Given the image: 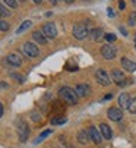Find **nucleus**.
<instances>
[{"mask_svg": "<svg viewBox=\"0 0 136 148\" xmlns=\"http://www.w3.org/2000/svg\"><path fill=\"white\" fill-rule=\"evenodd\" d=\"M19 2H25V0H19Z\"/></svg>", "mask_w": 136, "mask_h": 148, "instance_id": "obj_40", "label": "nucleus"}, {"mask_svg": "<svg viewBox=\"0 0 136 148\" xmlns=\"http://www.w3.org/2000/svg\"><path fill=\"white\" fill-rule=\"evenodd\" d=\"M101 54H103L104 59L113 60V59L116 57V54H117V50H116L114 46H111V44H104V46L101 47Z\"/></svg>", "mask_w": 136, "mask_h": 148, "instance_id": "obj_4", "label": "nucleus"}, {"mask_svg": "<svg viewBox=\"0 0 136 148\" xmlns=\"http://www.w3.org/2000/svg\"><path fill=\"white\" fill-rule=\"evenodd\" d=\"M100 134L104 139H111L113 136V132H111V128L107 125V123H101L100 125Z\"/></svg>", "mask_w": 136, "mask_h": 148, "instance_id": "obj_13", "label": "nucleus"}, {"mask_svg": "<svg viewBox=\"0 0 136 148\" xmlns=\"http://www.w3.org/2000/svg\"><path fill=\"white\" fill-rule=\"evenodd\" d=\"M122 66H123V69L127 71V72H135V71H136V63L132 62V60L127 59V57H123V59H122Z\"/></svg>", "mask_w": 136, "mask_h": 148, "instance_id": "obj_14", "label": "nucleus"}, {"mask_svg": "<svg viewBox=\"0 0 136 148\" xmlns=\"http://www.w3.org/2000/svg\"><path fill=\"white\" fill-rule=\"evenodd\" d=\"M16 131H18V136L21 142H27L28 136H29V128H28V123L25 120H19L16 125Z\"/></svg>", "mask_w": 136, "mask_h": 148, "instance_id": "obj_3", "label": "nucleus"}, {"mask_svg": "<svg viewBox=\"0 0 136 148\" xmlns=\"http://www.w3.org/2000/svg\"><path fill=\"white\" fill-rule=\"evenodd\" d=\"M119 8H120V9H122V10H123V9H124V8H126V3H124V2H123V0H120V2H119Z\"/></svg>", "mask_w": 136, "mask_h": 148, "instance_id": "obj_30", "label": "nucleus"}, {"mask_svg": "<svg viewBox=\"0 0 136 148\" xmlns=\"http://www.w3.org/2000/svg\"><path fill=\"white\" fill-rule=\"evenodd\" d=\"M89 134H88V131H79L78 132V142L79 144H82V145H85V144H88L89 142Z\"/></svg>", "mask_w": 136, "mask_h": 148, "instance_id": "obj_18", "label": "nucleus"}, {"mask_svg": "<svg viewBox=\"0 0 136 148\" xmlns=\"http://www.w3.org/2000/svg\"><path fill=\"white\" fill-rule=\"evenodd\" d=\"M107 10H108V12H107V13H108V16H116V13L113 12V9H111V8H108Z\"/></svg>", "mask_w": 136, "mask_h": 148, "instance_id": "obj_31", "label": "nucleus"}, {"mask_svg": "<svg viewBox=\"0 0 136 148\" xmlns=\"http://www.w3.org/2000/svg\"><path fill=\"white\" fill-rule=\"evenodd\" d=\"M3 116V106H2V103H0V117Z\"/></svg>", "mask_w": 136, "mask_h": 148, "instance_id": "obj_32", "label": "nucleus"}, {"mask_svg": "<svg viewBox=\"0 0 136 148\" xmlns=\"http://www.w3.org/2000/svg\"><path fill=\"white\" fill-rule=\"evenodd\" d=\"M9 10H6L3 6H0V18H2V16H9Z\"/></svg>", "mask_w": 136, "mask_h": 148, "instance_id": "obj_29", "label": "nucleus"}, {"mask_svg": "<svg viewBox=\"0 0 136 148\" xmlns=\"http://www.w3.org/2000/svg\"><path fill=\"white\" fill-rule=\"evenodd\" d=\"M111 79H113V82H114L116 85H119V87L126 85L124 72H122L120 69H113V72H111Z\"/></svg>", "mask_w": 136, "mask_h": 148, "instance_id": "obj_5", "label": "nucleus"}, {"mask_svg": "<svg viewBox=\"0 0 136 148\" xmlns=\"http://www.w3.org/2000/svg\"><path fill=\"white\" fill-rule=\"evenodd\" d=\"M88 134H89V138L92 139L95 144H101V141H103V136H101V134L98 132V129H97V128H94V126H89Z\"/></svg>", "mask_w": 136, "mask_h": 148, "instance_id": "obj_11", "label": "nucleus"}, {"mask_svg": "<svg viewBox=\"0 0 136 148\" xmlns=\"http://www.w3.org/2000/svg\"><path fill=\"white\" fill-rule=\"evenodd\" d=\"M8 29H9V24L0 19V31H8Z\"/></svg>", "mask_w": 136, "mask_h": 148, "instance_id": "obj_25", "label": "nucleus"}, {"mask_svg": "<svg viewBox=\"0 0 136 148\" xmlns=\"http://www.w3.org/2000/svg\"><path fill=\"white\" fill-rule=\"evenodd\" d=\"M24 53L28 56V57H37L40 54V50L38 47L34 44V43H29V41H27V43L24 44Z\"/></svg>", "mask_w": 136, "mask_h": 148, "instance_id": "obj_9", "label": "nucleus"}, {"mask_svg": "<svg viewBox=\"0 0 136 148\" xmlns=\"http://www.w3.org/2000/svg\"><path fill=\"white\" fill-rule=\"evenodd\" d=\"M89 38L94 41H100L103 38V29L101 28H92L89 29Z\"/></svg>", "mask_w": 136, "mask_h": 148, "instance_id": "obj_17", "label": "nucleus"}, {"mask_svg": "<svg viewBox=\"0 0 136 148\" xmlns=\"http://www.w3.org/2000/svg\"><path fill=\"white\" fill-rule=\"evenodd\" d=\"M3 2H5L9 8H12V9H15L16 5H18V3H16V0H3Z\"/></svg>", "mask_w": 136, "mask_h": 148, "instance_id": "obj_28", "label": "nucleus"}, {"mask_svg": "<svg viewBox=\"0 0 136 148\" xmlns=\"http://www.w3.org/2000/svg\"><path fill=\"white\" fill-rule=\"evenodd\" d=\"M32 38L37 41V43L38 44H45V43H47V38H45V35L42 34V31H40V29H37V31H34L32 32Z\"/></svg>", "mask_w": 136, "mask_h": 148, "instance_id": "obj_16", "label": "nucleus"}, {"mask_svg": "<svg viewBox=\"0 0 136 148\" xmlns=\"http://www.w3.org/2000/svg\"><path fill=\"white\" fill-rule=\"evenodd\" d=\"M135 47H136V40H135Z\"/></svg>", "mask_w": 136, "mask_h": 148, "instance_id": "obj_39", "label": "nucleus"}, {"mask_svg": "<svg viewBox=\"0 0 136 148\" xmlns=\"http://www.w3.org/2000/svg\"><path fill=\"white\" fill-rule=\"evenodd\" d=\"M111 97H113V95H111V94H108V95H105V97H104V100H110Z\"/></svg>", "mask_w": 136, "mask_h": 148, "instance_id": "obj_34", "label": "nucleus"}, {"mask_svg": "<svg viewBox=\"0 0 136 148\" xmlns=\"http://www.w3.org/2000/svg\"><path fill=\"white\" fill-rule=\"evenodd\" d=\"M50 2H51V3H53V5H56V3H57V2H59V0H50Z\"/></svg>", "mask_w": 136, "mask_h": 148, "instance_id": "obj_37", "label": "nucleus"}, {"mask_svg": "<svg viewBox=\"0 0 136 148\" xmlns=\"http://www.w3.org/2000/svg\"><path fill=\"white\" fill-rule=\"evenodd\" d=\"M42 34L45 35V38H56V37H57L56 25H54L53 22H47V24H44V27H42Z\"/></svg>", "mask_w": 136, "mask_h": 148, "instance_id": "obj_7", "label": "nucleus"}, {"mask_svg": "<svg viewBox=\"0 0 136 148\" xmlns=\"http://www.w3.org/2000/svg\"><path fill=\"white\" fill-rule=\"evenodd\" d=\"M130 100L132 98H130V95L127 92H122L120 97H119V106H120V109H127Z\"/></svg>", "mask_w": 136, "mask_h": 148, "instance_id": "obj_15", "label": "nucleus"}, {"mask_svg": "<svg viewBox=\"0 0 136 148\" xmlns=\"http://www.w3.org/2000/svg\"><path fill=\"white\" fill-rule=\"evenodd\" d=\"M127 24H129V27H135L136 25V12H132L130 13V16L127 19Z\"/></svg>", "mask_w": 136, "mask_h": 148, "instance_id": "obj_21", "label": "nucleus"}, {"mask_svg": "<svg viewBox=\"0 0 136 148\" xmlns=\"http://www.w3.org/2000/svg\"><path fill=\"white\" fill-rule=\"evenodd\" d=\"M107 116H108V119L113 120V122H120V120L123 119V112H122V109H119V107H110V109L107 110Z\"/></svg>", "mask_w": 136, "mask_h": 148, "instance_id": "obj_8", "label": "nucleus"}, {"mask_svg": "<svg viewBox=\"0 0 136 148\" xmlns=\"http://www.w3.org/2000/svg\"><path fill=\"white\" fill-rule=\"evenodd\" d=\"M6 60H8L9 65H12V66H15V68H19V66L22 65V59H21V56L16 54V53L9 54V56L6 57Z\"/></svg>", "mask_w": 136, "mask_h": 148, "instance_id": "obj_12", "label": "nucleus"}, {"mask_svg": "<svg viewBox=\"0 0 136 148\" xmlns=\"http://www.w3.org/2000/svg\"><path fill=\"white\" fill-rule=\"evenodd\" d=\"M50 134H51V131H50V129H47V131H44V132H42V134H41V135H40V136L37 138V141H35V142H40V141H42L44 138H47V136H49Z\"/></svg>", "mask_w": 136, "mask_h": 148, "instance_id": "obj_24", "label": "nucleus"}, {"mask_svg": "<svg viewBox=\"0 0 136 148\" xmlns=\"http://www.w3.org/2000/svg\"><path fill=\"white\" fill-rule=\"evenodd\" d=\"M75 91H76L78 97H82L83 98V97H88L91 94V87L88 85V84H79V85H76Z\"/></svg>", "mask_w": 136, "mask_h": 148, "instance_id": "obj_10", "label": "nucleus"}, {"mask_svg": "<svg viewBox=\"0 0 136 148\" xmlns=\"http://www.w3.org/2000/svg\"><path fill=\"white\" fill-rule=\"evenodd\" d=\"M59 95H60V98L63 100V101H66L67 104H72V106H75V104H78V94H76V91L75 90H72L70 87H62L60 90H59Z\"/></svg>", "mask_w": 136, "mask_h": 148, "instance_id": "obj_1", "label": "nucleus"}, {"mask_svg": "<svg viewBox=\"0 0 136 148\" xmlns=\"http://www.w3.org/2000/svg\"><path fill=\"white\" fill-rule=\"evenodd\" d=\"M66 122H67L66 117H53L51 119V125H63Z\"/></svg>", "mask_w": 136, "mask_h": 148, "instance_id": "obj_22", "label": "nucleus"}, {"mask_svg": "<svg viewBox=\"0 0 136 148\" xmlns=\"http://www.w3.org/2000/svg\"><path fill=\"white\" fill-rule=\"evenodd\" d=\"M132 3H133V6H136V0H132Z\"/></svg>", "mask_w": 136, "mask_h": 148, "instance_id": "obj_38", "label": "nucleus"}, {"mask_svg": "<svg viewBox=\"0 0 136 148\" xmlns=\"http://www.w3.org/2000/svg\"><path fill=\"white\" fill-rule=\"evenodd\" d=\"M32 2H34V3H37V5H40V3H41V0H32Z\"/></svg>", "mask_w": 136, "mask_h": 148, "instance_id": "obj_35", "label": "nucleus"}, {"mask_svg": "<svg viewBox=\"0 0 136 148\" xmlns=\"http://www.w3.org/2000/svg\"><path fill=\"white\" fill-rule=\"evenodd\" d=\"M72 34L76 40H83L89 35V28H88V24L86 22H79L73 27L72 29Z\"/></svg>", "mask_w": 136, "mask_h": 148, "instance_id": "obj_2", "label": "nucleus"}, {"mask_svg": "<svg viewBox=\"0 0 136 148\" xmlns=\"http://www.w3.org/2000/svg\"><path fill=\"white\" fill-rule=\"evenodd\" d=\"M31 117H32V120H34V122H38V120L41 119V114H40L37 110H34V112L31 113Z\"/></svg>", "mask_w": 136, "mask_h": 148, "instance_id": "obj_27", "label": "nucleus"}, {"mask_svg": "<svg viewBox=\"0 0 136 148\" xmlns=\"http://www.w3.org/2000/svg\"><path fill=\"white\" fill-rule=\"evenodd\" d=\"M64 2H66V3H73L75 0H64Z\"/></svg>", "mask_w": 136, "mask_h": 148, "instance_id": "obj_36", "label": "nucleus"}, {"mask_svg": "<svg viewBox=\"0 0 136 148\" xmlns=\"http://www.w3.org/2000/svg\"><path fill=\"white\" fill-rule=\"evenodd\" d=\"M127 110H129L130 113L136 114V98H132V100H130V103H129V107H127Z\"/></svg>", "mask_w": 136, "mask_h": 148, "instance_id": "obj_20", "label": "nucleus"}, {"mask_svg": "<svg viewBox=\"0 0 136 148\" xmlns=\"http://www.w3.org/2000/svg\"><path fill=\"white\" fill-rule=\"evenodd\" d=\"M95 79H97V82L100 84V85H103V87H108L110 84H111V81H110V78H108V75H107V72L104 69H98L95 72Z\"/></svg>", "mask_w": 136, "mask_h": 148, "instance_id": "obj_6", "label": "nucleus"}, {"mask_svg": "<svg viewBox=\"0 0 136 148\" xmlns=\"http://www.w3.org/2000/svg\"><path fill=\"white\" fill-rule=\"evenodd\" d=\"M120 31L123 32V35H127V31H126V29H124L123 27H120Z\"/></svg>", "mask_w": 136, "mask_h": 148, "instance_id": "obj_33", "label": "nucleus"}, {"mask_svg": "<svg viewBox=\"0 0 136 148\" xmlns=\"http://www.w3.org/2000/svg\"><path fill=\"white\" fill-rule=\"evenodd\" d=\"M104 38L108 41V43H114V41L117 40L116 34H111V32H110V34H105V35H104Z\"/></svg>", "mask_w": 136, "mask_h": 148, "instance_id": "obj_23", "label": "nucleus"}, {"mask_svg": "<svg viewBox=\"0 0 136 148\" xmlns=\"http://www.w3.org/2000/svg\"><path fill=\"white\" fill-rule=\"evenodd\" d=\"M31 25H32V22L31 21H24L19 27H18V29H16V34H22L24 31H27L28 28H31Z\"/></svg>", "mask_w": 136, "mask_h": 148, "instance_id": "obj_19", "label": "nucleus"}, {"mask_svg": "<svg viewBox=\"0 0 136 148\" xmlns=\"http://www.w3.org/2000/svg\"><path fill=\"white\" fill-rule=\"evenodd\" d=\"M12 78L18 79V82H21V84H24V82H25V76H22V75H18V73H12Z\"/></svg>", "mask_w": 136, "mask_h": 148, "instance_id": "obj_26", "label": "nucleus"}]
</instances>
